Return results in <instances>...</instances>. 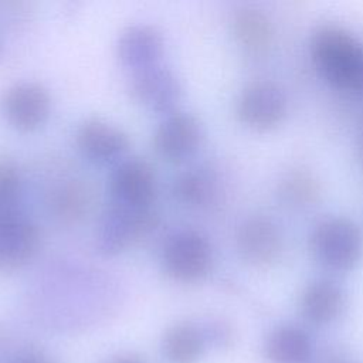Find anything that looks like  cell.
Segmentation results:
<instances>
[{
    "mask_svg": "<svg viewBox=\"0 0 363 363\" xmlns=\"http://www.w3.org/2000/svg\"><path fill=\"white\" fill-rule=\"evenodd\" d=\"M77 145L88 159L105 163L122 156L128 150L129 138L118 126L91 118L78 126Z\"/></svg>",
    "mask_w": 363,
    "mask_h": 363,
    "instance_id": "4fadbf2b",
    "label": "cell"
},
{
    "mask_svg": "<svg viewBox=\"0 0 363 363\" xmlns=\"http://www.w3.org/2000/svg\"><path fill=\"white\" fill-rule=\"evenodd\" d=\"M315 363H360V362L346 352L329 350L320 354Z\"/></svg>",
    "mask_w": 363,
    "mask_h": 363,
    "instance_id": "603a6c76",
    "label": "cell"
},
{
    "mask_svg": "<svg viewBox=\"0 0 363 363\" xmlns=\"http://www.w3.org/2000/svg\"><path fill=\"white\" fill-rule=\"evenodd\" d=\"M0 48H1V47H0Z\"/></svg>",
    "mask_w": 363,
    "mask_h": 363,
    "instance_id": "4316f807",
    "label": "cell"
},
{
    "mask_svg": "<svg viewBox=\"0 0 363 363\" xmlns=\"http://www.w3.org/2000/svg\"><path fill=\"white\" fill-rule=\"evenodd\" d=\"M233 34L238 44L251 52H262L272 44L274 24L259 7L242 6L233 16Z\"/></svg>",
    "mask_w": 363,
    "mask_h": 363,
    "instance_id": "2e32d148",
    "label": "cell"
},
{
    "mask_svg": "<svg viewBox=\"0 0 363 363\" xmlns=\"http://www.w3.org/2000/svg\"><path fill=\"white\" fill-rule=\"evenodd\" d=\"M318 177L305 167H295L282 174L278 182V196L282 203L295 208L313 206L320 196Z\"/></svg>",
    "mask_w": 363,
    "mask_h": 363,
    "instance_id": "ac0fdd59",
    "label": "cell"
},
{
    "mask_svg": "<svg viewBox=\"0 0 363 363\" xmlns=\"http://www.w3.org/2000/svg\"><path fill=\"white\" fill-rule=\"evenodd\" d=\"M210 193V184L204 174L199 172H186L174 180V197L187 206L204 204Z\"/></svg>",
    "mask_w": 363,
    "mask_h": 363,
    "instance_id": "ffe728a7",
    "label": "cell"
},
{
    "mask_svg": "<svg viewBox=\"0 0 363 363\" xmlns=\"http://www.w3.org/2000/svg\"><path fill=\"white\" fill-rule=\"evenodd\" d=\"M112 201L147 207L156 196V174L152 166L139 157L122 162L112 173L109 182Z\"/></svg>",
    "mask_w": 363,
    "mask_h": 363,
    "instance_id": "9c48e42d",
    "label": "cell"
},
{
    "mask_svg": "<svg viewBox=\"0 0 363 363\" xmlns=\"http://www.w3.org/2000/svg\"><path fill=\"white\" fill-rule=\"evenodd\" d=\"M309 54L320 75L335 88L357 91L363 86V45L346 27L318 26L309 38Z\"/></svg>",
    "mask_w": 363,
    "mask_h": 363,
    "instance_id": "6da1fadb",
    "label": "cell"
},
{
    "mask_svg": "<svg viewBox=\"0 0 363 363\" xmlns=\"http://www.w3.org/2000/svg\"><path fill=\"white\" fill-rule=\"evenodd\" d=\"M94 200L92 189L79 180L69 182L60 187L52 197V210L62 221H77L91 208Z\"/></svg>",
    "mask_w": 363,
    "mask_h": 363,
    "instance_id": "d6986e66",
    "label": "cell"
},
{
    "mask_svg": "<svg viewBox=\"0 0 363 363\" xmlns=\"http://www.w3.org/2000/svg\"><path fill=\"white\" fill-rule=\"evenodd\" d=\"M359 153H360V159L363 160V126H362V132L359 136Z\"/></svg>",
    "mask_w": 363,
    "mask_h": 363,
    "instance_id": "484cf974",
    "label": "cell"
},
{
    "mask_svg": "<svg viewBox=\"0 0 363 363\" xmlns=\"http://www.w3.org/2000/svg\"><path fill=\"white\" fill-rule=\"evenodd\" d=\"M14 363H54V362L41 353L31 352V353H26L23 356H20Z\"/></svg>",
    "mask_w": 363,
    "mask_h": 363,
    "instance_id": "cb8c5ba5",
    "label": "cell"
},
{
    "mask_svg": "<svg viewBox=\"0 0 363 363\" xmlns=\"http://www.w3.org/2000/svg\"><path fill=\"white\" fill-rule=\"evenodd\" d=\"M163 52L160 33L146 24H135L125 28L118 40V57L121 62L135 71L157 65Z\"/></svg>",
    "mask_w": 363,
    "mask_h": 363,
    "instance_id": "5bb4252c",
    "label": "cell"
},
{
    "mask_svg": "<svg viewBox=\"0 0 363 363\" xmlns=\"http://www.w3.org/2000/svg\"><path fill=\"white\" fill-rule=\"evenodd\" d=\"M262 352L268 363H311L313 343L302 326L282 323L267 335Z\"/></svg>",
    "mask_w": 363,
    "mask_h": 363,
    "instance_id": "9a60e30c",
    "label": "cell"
},
{
    "mask_svg": "<svg viewBox=\"0 0 363 363\" xmlns=\"http://www.w3.org/2000/svg\"><path fill=\"white\" fill-rule=\"evenodd\" d=\"M20 191V173L10 159H0V216L14 211V203Z\"/></svg>",
    "mask_w": 363,
    "mask_h": 363,
    "instance_id": "44dd1931",
    "label": "cell"
},
{
    "mask_svg": "<svg viewBox=\"0 0 363 363\" xmlns=\"http://www.w3.org/2000/svg\"><path fill=\"white\" fill-rule=\"evenodd\" d=\"M180 91L176 75L159 65L135 71L129 82L130 96L138 104L159 113L173 111L180 98Z\"/></svg>",
    "mask_w": 363,
    "mask_h": 363,
    "instance_id": "8fae6325",
    "label": "cell"
},
{
    "mask_svg": "<svg viewBox=\"0 0 363 363\" xmlns=\"http://www.w3.org/2000/svg\"><path fill=\"white\" fill-rule=\"evenodd\" d=\"M235 247L241 259L251 267L268 268L284 252V234L274 218L265 214L250 216L237 228Z\"/></svg>",
    "mask_w": 363,
    "mask_h": 363,
    "instance_id": "8992f818",
    "label": "cell"
},
{
    "mask_svg": "<svg viewBox=\"0 0 363 363\" xmlns=\"http://www.w3.org/2000/svg\"><path fill=\"white\" fill-rule=\"evenodd\" d=\"M159 225V216L147 207H130L112 201L96 228V248L104 255H116L146 238Z\"/></svg>",
    "mask_w": 363,
    "mask_h": 363,
    "instance_id": "3957f363",
    "label": "cell"
},
{
    "mask_svg": "<svg viewBox=\"0 0 363 363\" xmlns=\"http://www.w3.org/2000/svg\"><path fill=\"white\" fill-rule=\"evenodd\" d=\"M106 363H146L143 357H140L139 354L135 353H122L118 354L115 357H112L111 360H108Z\"/></svg>",
    "mask_w": 363,
    "mask_h": 363,
    "instance_id": "d4e9b609",
    "label": "cell"
},
{
    "mask_svg": "<svg viewBox=\"0 0 363 363\" xmlns=\"http://www.w3.org/2000/svg\"><path fill=\"white\" fill-rule=\"evenodd\" d=\"M213 259L211 242L203 233L193 228L170 235L162 254L166 274L183 284L201 281L210 272Z\"/></svg>",
    "mask_w": 363,
    "mask_h": 363,
    "instance_id": "277c9868",
    "label": "cell"
},
{
    "mask_svg": "<svg viewBox=\"0 0 363 363\" xmlns=\"http://www.w3.org/2000/svg\"><path fill=\"white\" fill-rule=\"evenodd\" d=\"M288 111L286 94L271 79H254L240 91L235 112L241 123L254 130H271L285 118Z\"/></svg>",
    "mask_w": 363,
    "mask_h": 363,
    "instance_id": "5b68a950",
    "label": "cell"
},
{
    "mask_svg": "<svg viewBox=\"0 0 363 363\" xmlns=\"http://www.w3.org/2000/svg\"><path fill=\"white\" fill-rule=\"evenodd\" d=\"M345 289L330 278L309 281L299 295L302 318L316 326H326L337 320L346 309Z\"/></svg>",
    "mask_w": 363,
    "mask_h": 363,
    "instance_id": "7c38bea8",
    "label": "cell"
},
{
    "mask_svg": "<svg viewBox=\"0 0 363 363\" xmlns=\"http://www.w3.org/2000/svg\"><path fill=\"white\" fill-rule=\"evenodd\" d=\"M308 247L322 267L346 272L362 259L363 233L360 225L346 216H328L313 224Z\"/></svg>",
    "mask_w": 363,
    "mask_h": 363,
    "instance_id": "7a4b0ae2",
    "label": "cell"
},
{
    "mask_svg": "<svg viewBox=\"0 0 363 363\" xmlns=\"http://www.w3.org/2000/svg\"><path fill=\"white\" fill-rule=\"evenodd\" d=\"M206 342L210 339L213 343L218 346H230L234 339V333L231 328L224 322H213L210 323L207 330H203Z\"/></svg>",
    "mask_w": 363,
    "mask_h": 363,
    "instance_id": "7402d4cb",
    "label": "cell"
},
{
    "mask_svg": "<svg viewBox=\"0 0 363 363\" xmlns=\"http://www.w3.org/2000/svg\"><path fill=\"white\" fill-rule=\"evenodd\" d=\"M200 140L199 121L190 113L172 112L156 129L153 147L166 162L180 163L196 152Z\"/></svg>",
    "mask_w": 363,
    "mask_h": 363,
    "instance_id": "30bf717a",
    "label": "cell"
},
{
    "mask_svg": "<svg viewBox=\"0 0 363 363\" xmlns=\"http://www.w3.org/2000/svg\"><path fill=\"white\" fill-rule=\"evenodd\" d=\"M1 108L11 126L21 132H31L47 121L51 98L41 84L20 82L4 92Z\"/></svg>",
    "mask_w": 363,
    "mask_h": 363,
    "instance_id": "52a82bcc",
    "label": "cell"
},
{
    "mask_svg": "<svg viewBox=\"0 0 363 363\" xmlns=\"http://www.w3.org/2000/svg\"><path fill=\"white\" fill-rule=\"evenodd\" d=\"M40 242L37 225L10 211L0 216V271H16L24 267L35 254Z\"/></svg>",
    "mask_w": 363,
    "mask_h": 363,
    "instance_id": "ba28073f",
    "label": "cell"
},
{
    "mask_svg": "<svg viewBox=\"0 0 363 363\" xmlns=\"http://www.w3.org/2000/svg\"><path fill=\"white\" fill-rule=\"evenodd\" d=\"M206 347L203 329L191 322H177L163 335L162 350L169 363H197Z\"/></svg>",
    "mask_w": 363,
    "mask_h": 363,
    "instance_id": "e0dca14e",
    "label": "cell"
}]
</instances>
